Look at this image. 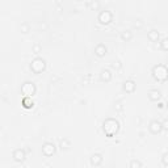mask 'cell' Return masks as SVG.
<instances>
[{"label":"cell","instance_id":"1","mask_svg":"<svg viewBox=\"0 0 168 168\" xmlns=\"http://www.w3.org/2000/svg\"><path fill=\"white\" fill-rule=\"evenodd\" d=\"M103 129H104V133L106 134V135H108L109 138H112V137H114L117 134V131L120 130V124H118V121H116L113 118H108V120L104 121Z\"/></svg>","mask_w":168,"mask_h":168},{"label":"cell","instance_id":"2","mask_svg":"<svg viewBox=\"0 0 168 168\" xmlns=\"http://www.w3.org/2000/svg\"><path fill=\"white\" fill-rule=\"evenodd\" d=\"M167 75H168L167 67L163 66V64H158V66H155L153 69V76L156 80L164 82V80H167Z\"/></svg>","mask_w":168,"mask_h":168},{"label":"cell","instance_id":"3","mask_svg":"<svg viewBox=\"0 0 168 168\" xmlns=\"http://www.w3.org/2000/svg\"><path fill=\"white\" fill-rule=\"evenodd\" d=\"M45 69H46V63H45V60L42 58H34L32 60L30 70L33 72H36V74H41Z\"/></svg>","mask_w":168,"mask_h":168},{"label":"cell","instance_id":"4","mask_svg":"<svg viewBox=\"0 0 168 168\" xmlns=\"http://www.w3.org/2000/svg\"><path fill=\"white\" fill-rule=\"evenodd\" d=\"M21 92L24 93L25 96L32 97L33 95L36 93V86H34L33 83H30V82H26V83L22 84V87H21Z\"/></svg>","mask_w":168,"mask_h":168},{"label":"cell","instance_id":"5","mask_svg":"<svg viewBox=\"0 0 168 168\" xmlns=\"http://www.w3.org/2000/svg\"><path fill=\"white\" fill-rule=\"evenodd\" d=\"M42 154L45 156H53L55 154V144L51 142H46L42 146Z\"/></svg>","mask_w":168,"mask_h":168},{"label":"cell","instance_id":"6","mask_svg":"<svg viewBox=\"0 0 168 168\" xmlns=\"http://www.w3.org/2000/svg\"><path fill=\"white\" fill-rule=\"evenodd\" d=\"M99 21L101 22V24H109L112 21V13L109 11H103V12L99 15Z\"/></svg>","mask_w":168,"mask_h":168},{"label":"cell","instance_id":"7","mask_svg":"<svg viewBox=\"0 0 168 168\" xmlns=\"http://www.w3.org/2000/svg\"><path fill=\"white\" fill-rule=\"evenodd\" d=\"M161 130H163V125L159 121H153L150 124V131L153 134H159Z\"/></svg>","mask_w":168,"mask_h":168},{"label":"cell","instance_id":"8","mask_svg":"<svg viewBox=\"0 0 168 168\" xmlns=\"http://www.w3.org/2000/svg\"><path fill=\"white\" fill-rule=\"evenodd\" d=\"M25 158H26V154H25L24 150L19 148V150H16L15 153H13V159H15L16 161H24Z\"/></svg>","mask_w":168,"mask_h":168},{"label":"cell","instance_id":"9","mask_svg":"<svg viewBox=\"0 0 168 168\" xmlns=\"http://www.w3.org/2000/svg\"><path fill=\"white\" fill-rule=\"evenodd\" d=\"M124 89L126 92H129V93L134 92V89H135V83H134L133 80H126L124 83Z\"/></svg>","mask_w":168,"mask_h":168},{"label":"cell","instance_id":"10","mask_svg":"<svg viewBox=\"0 0 168 168\" xmlns=\"http://www.w3.org/2000/svg\"><path fill=\"white\" fill-rule=\"evenodd\" d=\"M160 97H161V95L158 89H153V91L148 92V99L151 100V101H158Z\"/></svg>","mask_w":168,"mask_h":168},{"label":"cell","instance_id":"11","mask_svg":"<svg viewBox=\"0 0 168 168\" xmlns=\"http://www.w3.org/2000/svg\"><path fill=\"white\" fill-rule=\"evenodd\" d=\"M95 53H96L97 57H104V55L106 54V47H105V45H103V43L97 45L96 49H95Z\"/></svg>","mask_w":168,"mask_h":168},{"label":"cell","instance_id":"12","mask_svg":"<svg viewBox=\"0 0 168 168\" xmlns=\"http://www.w3.org/2000/svg\"><path fill=\"white\" fill-rule=\"evenodd\" d=\"M21 104H22V106H24V108H26V109H30V108H33V106H34V103H33L32 97H28V96H25L24 99H22Z\"/></svg>","mask_w":168,"mask_h":168},{"label":"cell","instance_id":"13","mask_svg":"<svg viewBox=\"0 0 168 168\" xmlns=\"http://www.w3.org/2000/svg\"><path fill=\"white\" fill-rule=\"evenodd\" d=\"M103 161V156L100 154H95L91 156V164L92 166H100Z\"/></svg>","mask_w":168,"mask_h":168},{"label":"cell","instance_id":"14","mask_svg":"<svg viewBox=\"0 0 168 168\" xmlns=\"http://www.w3.org/2000/svg\"><path fill=\"white\" fill-rule=\"evenodd\" d=\"M147 37H148V40H150V41L158 42L160 36H159V32H158V30H150V32H148V34H147Z\"/></svg>","mask_w":168,"mask_h":168},{"label":"cell","instance_id":"15","mask_svg":"<svg viewBox=\"0 0 168 168\" xmlns=\"http://www.w3.org/2000/svg\"><path fill=\"white\" fill-rule=\"evenodd\" d=\"M101 79L105 80V82H109L112 79V74L109 70H103L101 71Z\"/></svg>","mask_w":168,"mask_h":168},{"label":"cell","instance_id":"16","mask_svg":"<svg viewBox=\"0 0 168 168\" xmlns=\"http://www.w3.org/2000/svg\"><path fill=\"white\" fill-rule=\"evenodd\" d=\"M121 38H122L124 41L130 40V38H131V33H130V32H124V33H122V36H121Z\"/></svg>","mask_w":168,"mask_h":168},{"label":"cell","instance_id":"17","mask_svg":"<svg viewBox=\"0 0 168 168\" xmlns=\"http://www.w3.org/2000/svg\"><path fill=\"white\" fill-rule=\"evenodd\" d=\"M70 147V142L67 141V139H63V141H60V148H69Z\"/></svg>","mask_w":168,"mask_h":168},{"label":"cell","instance_id":"18","mask_svg":"<svg viewBox=\"0 0 168 168\" xmlns=\"http://www.w3.org/2000/svg\"><path fill=\"white\" fill-rule=\"evenodd\" d=\"M130 167H131V168H135V167H142V163H141V161H138V160H133L131 163H130Z\"/></svg>","mask_w":168,"mask_h":168},{"label":"cell","instance_id":"19","mask_svg":"<svg viewBox=\"0 0 168 168\" xmlns=\"http://www.w3.org/2000/svg\"><path fill=\"white\" fill-rule=\"evenodd\" d=\"M163 166H164V167L168 166V154H167V153L163 155Z\"/></svg>","mask_w":168,"mask_h":168},{"label":"cell","instance_id":"20","mask_svg":"<svg viewBox=\"0 0 168 168\" xmlns=\"http://www.w3.org/2000/svg\"><path fill=\"white\" fill-rule=\"evenodd\" d=\"M167 42H168V41L166 40V38H164V40H163V41H161V49H163V50H164V51H166V50L168 49V46H167Z\"/></svg>","mask_w":168,"mask_h":168},{"label":"cell","instance_id":"21","mask_svg":"<svg viewBox=\"0 0 168 168\" xmlns=\"http://www.w3.org/2000/svg\"><path fill=\"white\" fill-rule=\"evenodd\" d=\"M113 67H114V69H120V67H121L120 62H114V63H113Z\"/></svg>","mask_w":168,"mask_h":168},{"label":"cell","instance_id":"22","mask_svg":"<svg viewBox=\"0 0 168 168\" xmlns=\"http://www.w3.org/2000/svg\"><path fill=\"white\" fill-rule=\"evenodd\" d=\"M22 30L24 33H28V25H22Z\"/></svg>","mask_w":168,"mask_h":168},{"label":"cell","instance_id":"23","mask_svg":"<svg viewBox=\"0 0 168 168\" xmlns=\"http://www.w3.org/2000/svg\"><path fill=\"white\" fill-rule=\"evenodd\" d=\"M99 7V3H93L92 4V8H97Z\"/></svg>","mask_w":168,"mask_h":168}]
</instances>
